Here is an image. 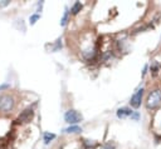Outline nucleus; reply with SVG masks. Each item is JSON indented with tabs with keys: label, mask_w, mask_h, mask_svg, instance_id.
<instances>
[{
	"label": "nucleus",
	"mask_w": 161,
	"mask_h": 149,
	"mask_svg": "<svg viewBox=\"0 0 161 149\" xmlns=\"http://www.w3.org/2000/svg\"><path fill=\"white\" fill-rule=\"evenodd\" d=\"M14 98L10 97V95H2L0 97V112L3 113H9L14 109Z\"/></svg>",
	"instance_id": "nucleus-1"
},
{
	"label": "nucleus",
	"mask_w": 161,
	"mask_h": 149,
	"mask_svg": "<svg viewBox=\"0 0 161 149\" xmlns=\"http://www.w3.org/2000/svg\"><path fill=\"white\" fill-rule=\"evenodd\" d=\"M160 104H161V89H155L154 92H151L148 94L147 100H146V105H147L148 109L150 108L154 109Z\"/></svg>",
	"instance_id": "nucleus-2"
},
{
	"label": "nucleus",
	"mask_w": 161,
	"mask_h": 149,
	"mask_svg": "<svg viewBox=\"0 0 161 149\" xmlns=\"http://www.w3.org/2000/svg\"><path fill=\"white\" fill-rule=\"evenodd\" d=\"M82 119H83L82 114L77 110H74V109H69L68 112H66V114H64V120H66L68 124H72V125L79 123Z\"/></svg>",
	"instance_id": "nucleus-3"
},
{
	"label": "nucleus",
	"mask_w": 161,
	"mask_h": 149,
	"mask_svg": "<svg viewBox=\"0 0 161 149\" xmlns=\"http://www.w3.org/2000/svg\"><path fill=\"white\" fill-rule=\"evenodd\" d=\"M144 88H141V89H138L132 97H131V100H130V104H131V106L132 108H135V109H137L138 106L141 105V102H142V97H144Z\"/></svg>",
	"instance_id": "nucleus-4"
},
{
	"label": "nucleus",
	"mask_w": 161,
	"mask_h": 149,
	"mask_svg": "<svg viewBox=\"0 0 161 149\" xmlns=\"http://www.w3.org/2000/svg\"><path fill=\"white\" fill-rule=\"evenodd\" d=\"M33 115H34V112L33 109H25L24 112H21V114L18 116V122H21V123H28L31 120V118H33Z\"/></svg>",
	"instance_id": "nucleus-5"
},
{
	"label": "nucleus",
	"mask_w": 161,
	"mask_h": 149,
	"mask_svg": "<svg viewBox=\"0 0 161 149\" xmlns=\"http://www.w3.org/2000/svg\"><path fill=\"white\" fill-rule=\"evenodd\" d=\"M134 114V112L130 109V108H120L117 110V116L120 119H123V118H127V116H131Z\"/></svg>",
	"instance_id": "nucleus-6"
},
{
	"label": "nucleus",
	"mask_w": 161,
	"mask_h": 149,
	"mask_svg": "<svg viewBox=\"0 0 161 149\" xmlns=\"http://www.w3.org/2000/svg\"><path fill=\"white\" fill-rule=\"evenodd\" d=\"M81 132H82V128H79L78 125H71L64 129V133H81Z\"/></svg>",
	"instance_id": "nucleus-7"
},
{
	"label": "nucleus",
	"mask_w": 161,
	"mask_h": 149,
	"mask_svg": "<svg viewBox=\"0 0 161 149\" xmlns=\"http://www.w3.org/2000/svg\"><path fill=\"white\" fill-rule=\"evenodd\" d=\"M56 138V134H53V133H44V135H43V139H44V143L46 144H49L53 139Z\"/></svg>",
	"instance_id": "nucleus-8"
},
{
	"label": "nucleus",
	"mask_w": 161,
	"mask_h": 149,
	"mask_svg": "<svg viewBox=\"0 0 161 149\" xmlns=\"http://www.w3.org/2000/svg\"><path fill=\"white\" fill-rule=\"evenodd\" d=\"M81 9H82V4L79 2H76V3H74V5L72 6L71 12H72V14H78L81 12Z\"/></svg>",
	"instance_id": "nucleus-9"
},
{
	"label": "nucleus",
	"mask_w": 161,
	"mask_h": 149,
	"mask_svg": "<svg viewBox=\"0 0 161 149\" xmlns=\"http://www.w3.org/2000/svg\"><path fill=\"white\" fill-rule=\"evenodd\" d=\"M67 23H68V12H67V9H66V12H64V15H63V18H62V20H60V25L64 26Z\"/></svg>",
	"instance_id": "nucleus-10"
},
{
	"label": "nucleus",
	"mask_w": 161,
	"mask_h": 149,
	"mask_svg": "<svg viewBox=\"0 0 161 149\" xmlns=\"http://www.w3.org/2000/svg\"><path fill=\"white\" fill-rule=\"evenodd\" d=\"M39 18H40V15H39V14H34V15H31V16H30V24H31V25L35 24V23H37V20H38Z\"/></svg>",
	"instance_id": "nucleus-11"
},
{
	"label": "nucleus",
	"mask_w": 161,
	"mask_h": 149,
	"mask_svg": "<svg viewBox=\"0 0 161 149\" xmlns=\"http://www.w3.org/2000/svg\"><path fill=\"white\" fill-rule=\"evenodd\" d=\"M101 149H115V145L111 144V143H106V144H103L101 147Z\"/></svg>",
	"instance_id": "nucleus-12"
},
{
	"label": "nucleus",
	"mask_w": 161,
	"mask_h": 149,
	"mask_svg": "<svg viewBox=\"0 0 161 149\" xmlns=\"http://www.w3.org/2000/svg\"><path fill=\"white\" fill-rule=\"evenodd\" d=\"M157 69H159V64H157V63H154V65L151 67V70H152L154 73H156V71H157Z\"/></svg>",
	"instance_id": "nucleus-13"
},
{
	"label": "nucleus",
	"mask_w": 161,
	"mask_h": 149,
	"mask_svg": "<svg viewBox=\"0 0 161 149\" xmlns=\"http://www.w3.org/2000/svg\"><path fill=\"white\" fill-rule=\"evenodd\" d=\"M138 116H140V115H138V113L134 112V114L131 115V119H135V120H137V119H138Z\"/></svg>",
	"instance_id": "nucleus-14"
},
{
	"label": "nucleus",
	"mask_w": 161,
	"mask_h": 149,
	"mask_svg": "<svg viewBox=\"0 0 161 149\" xmlns=\"http://www.w3.org/2000/svg\"><path fill=\"white\" fill-rule=\"evenodd\" d=\"M8 4H9V2H8V0H4L3 3H0V6H5V5H8Z\"/></svg>",
	"instance_id": "nucleus-15"
},
{
	"label": "nucleus",
	"mask_w": 161,
	"mask_h": 149,
	"mask_svg": "<svg viewBox=\"0 0 161 149\" xmlns=\"http://www.w3.org/2000/svg\"><path fill=\"white\" fill-rule=\"evenodd\" d=\"M5 88H9V85H8V84H5V85H2V87H0V90H3V89H5Z\"/></svg>",
	"instance_id": "nucleus-16"
}]
</instances>
